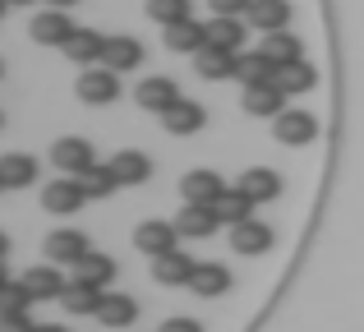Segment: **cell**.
<instances>
[{"instance_id": "cell-47", "label": "cell", "mask_w": 364, "mask_h": 332, "mask_svg": "<svg viewBox=\"0 0 364 332\" xmlns=\"http://www.w3.org/2000/svg\"><path fill=\"white\" fill-rule=\"evenodd\" d=\"M0 120H5V116H0Z\"/></svg>"}, {"instance_id": "cell-27", "label": "cell", "mask_w": 364, "mask_h": 332, "mask_svg": "<svg viewBox=\"0 0 364 332\" xmlns=\"http://www.w3.org/2000/svg\"><path fill=\"white\" fill-rule=\"evenodd\" d=\"M235 79H240L245 88H254V83H272L277 65L267 60L263 51H240V60H235Z\"/></svg>"}, {"instance_id": "cell-17", "label": "cell", "mask_w": 364, "mask_h": 332, "mask_svg": "<svg viewBox=\"0 0 364 332\" xmlns=\"http://www.w3.org/2000/svg\"><path fill=\"white\" fill-rule=\"evenodd\" d=\"M217 226H222L217 208H198V203H185V213L176 217V231L189 235V240H208V235H217Z\"/></svg>"}, {"instance_id": "cell-44", "label": "cell", "mask_w": 364, "mask_h": 332, "mask_svg": "<svg viewBox=\"0 0 364 332\" xmlns=\"http://www.w3.org/2000/svg\"><path fill=\"white\" fill-rule=\"evenodd\" d=\"M5 5H9V0H0V14H5Z\"/></svg>"}, {"instance_id": "cell-36", "label": "cell", "mask_w": 364, "mask_h": 332, "mask_svg": "<svg viewBox=\"0 0 364 332\" xmlns=\"http://www.w3.org/2000/svg\"><path fill=\"white\" fill-rule=\"evenodd\" d=\"M208 5H213V14H226V18H245L254 0H208Z\"/></svg>"}, {"instance_id": "cell-43", "label": "cell", "mask_w": 364, "mask_h": 332, "mask_svg": "<svg viewBox=\"0 0 364 332\" xmlns=\"http://www.w3.org/2000/svg\"><path fill=\"white\" fill-rule=\"evenodd\" d=\"M9 5H37V0H9Z\"/></svg>"}, {"instance_id": "cell-3", "label": "cell", "mask_w": 364, "mask_h": 332, "mask_svg": "<svg viewBox=\"0 0 364 332\" xmlns=\"http://www.w3.org/2000/svg\"><path fill=\"white\" fill-rule=\"evenodd\" d=\"M226 189H231V185H226L217 171H208V166L180 176V194H185V203H198V208H217V198H222Z\"/></svg>"}, {"instance_id": "cell-7", "label": "cell", "mask_w": 364, "mask_h": 332, "mask_svg": "<svg viewBox=\"0 0 364 332\" xmlns=\"http://www.w3.org/2000/svg\"><path fill=\"white\" fill-rule=\"evenodd\" d=\"M176 222H157V217H148V222L134 226V250L148 254V259H161V254L176 250Z\"/></svg>"}, {"instance_id": "cell-15", "label": "cell", "mask_w": 364, "mask_h": 332, "mask_svg": "<svg viewBox=\"0 0 364 332\" xmlns=\"http://www.w3.org/2000/svg\"><path fill=\"white\" fill-rule=\"evenodd\" d=\"M60 305L70 309V314H79V318H97L102 314V305H107V291L102 287H88V282H70L65 287V296H60Z\"/></svg>"}, {"instance_id": "cell-46", "label": "cell", "mask_w": 364, "mask_h": 332, "mask_svg": "<svg viewBox=\"0 0 364 332\" xmlns=\"http://www.w3.org/2000/svg\"><path fill=\"white\" fill-rule=\"evenodd\" d=\"M0 189H5V180H0Z\"/></svg>"}, {"instance_id": "cell-13", "label": "cell", "mask_w": 364, "mask_h": 332, "mask_svg": "<svg viewBox=\"0 0 364 332\" xmlns=\"http://www.w3.org/2000/svg\"><path fill=\"white\" fill-rule=\"evenodd\" d=\"M245 111H249V116H282V111H286V88H282V83H254V88H245Z\"/></svg>"}, {"instance_id": "cell-39", "label": "cell", "mask_w": 364, "mask_h": 332, "mask_svg": "<svg viewBox=\"0 0 364 332\" xmlns=\"http://www.w3.org/2000/svg\"><path fill=\"white\" fill-rule=\"evenodd\" d=\"M70 5H79V0H51V9H70Z\"/></svg>"}, {"instance_id": "cell-4", "label": "cell", "mask_w": 364, "mask_h": 332, "mask_svg": "<svg viewBox=\"0 0 364 332\" xmlns=\"http://www.w3.org/2000/svg\"><path fill=\"white\" fill-rule=\"evenodd\" d=\"M74 33H79V28L70 23L65 9H42V14H33V23H28V37H33L37 46H60V51Z\"/></svg>"}, {"instance_id": "cell-12", "label": "cell", "mask_w": 364, "mask_h": 332, "mask_svg": "<svg viewBox=\"0 0 364 332\" xmlns=\"http://www.w3.org/2000/svg\"><path fill=\"white\" fill-rule=\"evenodd\" d=\"M161 125H166V134H176V139H189V134H198V129L208 125V111L198 107V102H189V97H180L176 107L161 116Z\"/></svg>"}, {"instance_id": "cell-23", "label": "cell", "mask_w": 364, "mask_h": 332, "mask_svg": "<svg viewBox=\"0 0 364 332\" xmlns=\"http://www.w3.org/2000/svg\"><path fill=\"white\" fill-rule=\"evenodd\" d=\"M65 55H70L74 65H97L102 55H107V37L92 33V28H79V33L65 42Z\"/></svg>"}, {"instance_id": "cell-26", "label": "cell", "mask_w": 364, "mask_h": 332, "mask_svg": "<svg viewBox=\"0 0 364 332\" xmlns=\"http://www.w3.org/2000/svg\"><path fill=\"white\" fill-rule=\"evenodd\" d=\"M166 46L171 51H203L208 46V23H194V18H180V23L166 28Z\"/></svg>"}, {"instance_id": "cell-21", "label": "cell", "mask_w": 364, "mask_h": 332, "mask_svg": "<svg viewBox=\"0 0 364 332\" xmlns=\"http://www.w3.org/2000/svg\"><path fill=\"white\" fill-rule=\"evenodd\" d=\"M189 287H194V296L217 300V296L231 291V272H226V263H198L194 277H189Z\"/></svg>"}, {"instance_id": "cell-8", "label": "cell", "mask_w": 364, "mask_h": 332, "mask_svg": "<svg viewBox=\"0 0 364 332\" xmlns=\"http://www.w3.org/2000/svg\"><path fill=\"white\" fill-rule=\"evenodd\" d=\"M272 134H277V144H286V148H304V144L318 139V120H314L309 111H282V116L272 120Z\"/></svg>"}, {"instance_id": "cell-5", "label": "cell", "mask_w": 364, "mask_h": 332, "mask_svg": "<svg viewBox=\"0 0 364 332\" xmlns=\"http://www.w3.org/2000/svg\"><path fill=\"white\" fill-rule=\"evenodd\" d=\"M83 203H88V194H83V185L74 176H60V180H51V185H42V208L51 217H70V213H79Z\"/></svg>"}, {"instance_id": "cell-20", "label": "cell", "mask_w": 364, "mask_h": 332, "mask_svg": "<svg viewBox=\"0 0 364 332\" xmlns=\"http://www.w3.org/2000/svg\"><path fill=\"white\" fill-rule=\"evenodd\" d=\"M245 18L258 33H282V28L291 23V0H254Z\"/></svg>"}, {"instance_id": "cell-33", "label": "cell", "mask_w": 364, "mask_h": 332, "mask_svg": "<svg viewBox=\"0 0 364 332\" xmlns=\"http://www.w3.org/2000/svg\"><path fill=\"white\" fill-rule=\"evenodd\" d=\"M79 185H83V194H88V198H107V194H116V189H120V180H116V171H111V166H92V171H83V176H79Z\"/></svg>"}, {"instance_id": "cell-40", "label": "cell", "mask_w": 364, "mask_h": 332, "mask_svg": "<svg viewBox=\"0 0 364 332\" xmlns=\"http://www.w3.org/2000/svg\"><path fill=\"white\" fill-rule=\"evenodd\" d=\"M37 332H65V328H60V323H42Z\"/></svg>"}, {"instance_id": "cell-32", "label": "cell", "mask_w": 364, "mask_h": 332, "mask_svg": "<svg viewBox=\"0 0 364 332\" xmlns=\"http://www.w3.org/2000/svg\"><path fill=\"white\" fill-rule=\"evenodd\" d=\"M97 318L107 328H129L134 318H139V305H134V296H107V305H102Z\"/></svg>"}, {"instance_id": "cell-28", "label": "cell", "mask_w": 364, "mask_h": 332, "mask_svg": "<svg viewBox=\"0 0 364 332\" xmlns=\"http://www.w3.org/2000/svg\"><path fill=\"white\" fill-rule=\"evenodd\" d=\"M74 282H88V287H102V291H107V282H116V259L92 250L88 259L74 268Z\"/></svg>"}, {"instance_id": "cell-2", "label": "cell", "mask_w": 364, "mask_h": 332, "mask_svg": "<svg viewBox=\"0 0 364 332\" xmlns=\"http://www.w3.org/2000/svg\"><path fill=\"white\" fill-rule=\"evenodd\" d=\"M88 254H92V245H88V235H83L79 226H60V231L46 235V259H51L55 268H65V263H70V268H79Z\"/></svg>"}, {"instance_id": "cell-34", "label": "cell", "mask_w": 364, "mask_h": 332, "mask_svg": "<svg viewBox=\"0 0 364 332\" xmlns=\"http://www.w3.org/2000/svg\"><path fill=\"white\" fill-rule=\"evenodd\" d=\"M148 18L161 28L180 23V18H189V0H148Z\"/></svg>"}, {"instance_id": "cell-30", "label": "cell", "mask_w": 364, "mask_h": 332, "mask_svg": "<svg viewBox=\"0 0 364 332\" xmlns=\"http://www.w3.org/2000/svg\"><path fill=\"white\" fill-rule=\"evenodd\" d=\"M217 217H222V222H231V226H240V222L254 217V198H249L240 185H231L222 198H217Z\"/></svg>"}, {"instance_id": "cell-18", "label": "cell", "mask_w": 364, "mask_h": 332, "mask_svg": "<svg viewBox=\"0 0 364 332\" xmlns=\"http://www.w3.org/2000/svg\"><path fill=\"white\" fill-rule=\"evenodd\" d=\"M102 65L116 70V74H129V70H139V65H143V46L134 42V37L116 33V37H107V55H102Z\"/></svg>"}, {"instance_id": "cell-19", "label": "cell", "mask_w": 364, "mask_h": 332, "mask_svg": "<svg viewBox=\"0 0 364 332\" xmlns=\"http://www.w3.org/2000/svg\"><path fill=\"white\" fill-rule=\"evenodd\" d=\"M107 166L116 171L120 185H143V180L152 176V157H148V153H139V148H120V153L111 157Z\"/></svg>"}, {"instance_id": "cell-31", "label": "cell", "mask_w": 364, "mask_h": 332, "mask_svg": "<svg viewBox=\"0 0 364 332\" xmlns=\"http://www.w3.org/2000/svg\"><path fill=\"white\" fill-rule=\"evenodd\" d=\"M277 83H282L286 92H309L314 83H318V70H314L309 60H295V65H282V70H277Z\"/></svg>"}, {"instance_id": "cell-10", "label": "cell", "mask_w": 364, "mask_h": 332, "mask_svg": "<svg viewBox=\"0 0 364 332\" xmlns=\"http://www.w3.org/2000/svg\"><path fill=\"white\" fill-rule=\"evenodd\" d=\"M134 102H139L143 111H157V116H166V111L180 102V88L166 79V74H148V79L134 88Z\"/></svg>"}, {"instance_id": "cell-6", "label": "cell", "mask_w": 364, "mask_h": 332, "mask_svg": "<svg viewBox=\"0 0 364 332\" xmlns=\"http://www.w3.org/2000/svg\"><path fill=\"white\" fill-rule=\"evenodd\" d=\"M51 162L60 166L65 176H74V180H79L83 171H92V166H97V157H92V144H88V139L65 134V139H55V144H51Z\"/></svg>"}, {"instance_id": "cell-37", "label": "cell", "mask_w": 364, "mask_h": 332, "mask_svg": "<svg viewBox=\"0 0 364 332\" xmlns=\"http://www.w3.org/2000/svg\"><path fill=\"white\" fill-rule=\"evenodd\" d=\"M0 332H37V323H28V314H0Z\"/></svg>"}, {"instance_id": "cell-38", "label": "cell", "mask_w": 364, "mask_h": 332, "mask_svg": "<svg viewBox=\"0 0 364 332\" xmlns=\"http://www.w3.org/2000/svg\"><path fill=\"white\" fill-rule=\"evenodd\" d=\"M161 332H203V323H194V318H166Z\"/></svg>"}, {"instance_id": "cell-22", "label": "cell", "mask_w": 364, "mask_h": 332, "mask_svg": "<svg viewBox=\"0 0 364 332\" xmlns=\"http://www.w3.org/2000/svg\"><path fill=\"white\" fill-rule=\"evenodd\" d=\"M258 51L267 55V60L277 65V70H282V65H295V60H304V46H300V37L295 33H263V46H258Z\"/></svg>"}, {"instance_id": "cell-14", "label": "cell", "mask_w": 364, "mask_h": 332, "mask_svg": "<svg viewBox=\"0 0 364 332\" xmlns=\"http://www.w3.org/2000/svg\"><path fill=\"white\" fill-rule=\"evenodd\" d=\"M194 268L198 263L189 259V254L171 250V254H161V259H152V282H161V287H189Z\"/></svg>"}, {"instance_id": "cell-24", "label": "cell", "mask_w": 364, "mask_h": 332, "mask_svg": "<svg viewBox=\"0 0 364 332\" xmlns=\"http://www.w3.org/2000/svg\"><path fill=\"white\" fill-rule=\"evenodd\" d=\"M235 60H240V51H222V46H203L194 55L203 79H235Z\"/></svg>"}, {"instance_id": "cell-42", "label": "cell", "mask_w": 364, "mask_h": 332, "mask_svg": "<svg viewBox=\"0 0 364 332\" xmlns=\"http://www.w3.org/2000/svg\"><path fill=\"white\" fill-rule=\"evenodd\" d=\"M0 287H5V259H0Z\"/></svg>"}, {"instance_id": "cell-35", "label": "cell", "mask_w": 364, "mask_h": 332, "mask_svg": "<svg viewBox=\"0 0 364 332\" xmlns=\"http://www.w3.org/2000/svg\"><path fill=\"white\" fill-rule=\"evenodd\" d=\"M28 305H33V296H28L23 282H5L0 287V314H28Z\"/></svg>"}, {"instance_id": "cell-16", "label": "cell", "mask_w": 364, "mask_h": 332, "mask_svg": "<svg viewBox=\"0 0 364 332\" xmlns=\"http://www.w3.org/2000/svg\"><path fill=\"white\" fill-rule=\"evenodd\" d=\"M235 185H240L254 203H272V198H282V176H277L272 166H249Z\"/></svg>"}, {"instance_id": "cell-1", "label": "cell", "mask_w": 364, "mask_h": 332, "mask_svg": "<svg viewBox=\"0 0 364 332\" xmlns=\"http://www.w3.org/2000/svg\"><path fill=\"white\" fill-rule=\"evenodd\" d=\"M74 92H79V102H88V107H111V102L120 97V74L107 70V65H88V70L79 74V83H74Z\"/></svg>"}, {"instance_id": "cell-25", "label": "cell", "mask_w": 364, "mask_h": 332, "mask_svg": "<svg viewBox=\"0 0 364 332\" xmlns=\"http://www.w3.org/2000/svg\"><path fill=\"white\" fill-rule=\"evenodd\" d=\"M0 180H5V189L37 185V162L28 153H5V157H0Z\"/></svg>"}, {"instance_id": "cell-41", "label": "cell", "mask_w": 364, "mask_h": 332, "mask_svg": "<svg viewBox=\"0 0 364 332\" xmlns=\"http://www.w3.org/2000/svg\"><path fill=\"white\" fill-rule=\"evenodd\" d=\"M5 254H9V240H5V231H0V259H5Z\"/></svg>"}, {"instance_id": "cell-11", "label": "cell", "mask_w": 364, "mask_h": 332, "mask_svg": "<svg viewBox=\"0 0 364 332\" xmlns=\"http://www.w3.org/2000/svg\"><path fill=\"white\" fill-rule=\"evenodd\" d=\"M18 282L28 287V296H33V300H60L65 287H70V282L60 277V268H55V263H37V268H28Z\"/></svg>"}, {"instance_id": "cell-45", "label": "cell", "mask_w": 364, "mask_h": 332, "mask_svg": "<svg viewBox=\"0 0 364 332\" xmlns=\"http://www.w3.org/2000/svg\"><path fill=\"white\" fill-rule=\"evenodd\" d=\"M0 74H5V65H0Z\"/></svg>"}, {"instance_id": "cell-9", "label": "cell", "mask_w": 364, "mask_h": 332, "mask_svg": "<svg viewBox=\"0 0 364 332\" xmlns=\"http://www.w3.org/2000/svg\"><path fill=\"white\" fill-rule=\"evenodd\" d=\"M277 245V235H272V226L267 222H240V226H231V250L235 254H245V259H263L267 250Z\"/></svg>"}, {"instance_id": "cell-29", "label": "cell", "mask_w": 364, "mask_h": 332, "mask_svg": "<svg viewBox=\"0 0 364 332\" xmlns=\"http://www.w3.org/2000/svg\"><path fill=\"white\" fill-rule=\"evenodd\" d=\"M208 46H222V51H240L245 46V18H226L217 14L208 23Z\"/></svg>"}]
</instances>
